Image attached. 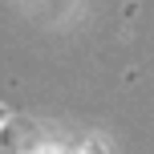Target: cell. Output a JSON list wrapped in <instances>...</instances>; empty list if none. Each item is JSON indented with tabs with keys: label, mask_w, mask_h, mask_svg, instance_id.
Returning a JSON list of instances; mask_svg holds the SVG:
<instances>
[{
	"label": "cell",
	"mask_w": 154,
	"mask_h": 154,
	"mask_svg": "<svg viewBox=\"0 0 154 154\" xmlns=\"http://www.w3.org/2000/svg\"><path fill=\"white\" fill-rule=\"evenodd\" d=\"M73 154H109V146L101 138H89V142H81V146H77Z\"/></svg>",
	"instance_id": "cell-1"
},
{
	"label": "cell",
	"mask_w": 154,
	"mask_h": 154,
	"mask_svg": "<svg viewBox=\"0 0 154 154\" xmlns=\"http://www.w3.org/2000/svg\"><path fill=\"white\" fill-rule=\"evenodd\" d=\"M4 118H8V109H4V106H0V122H4Z\"/></svg>",
	"instance_id": "cell-2"
}]
</instances>
